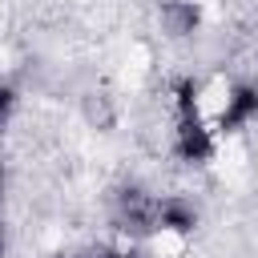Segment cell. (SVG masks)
Returning <instances> with one entry per match:
<instances>
[{"label":"cell","mask_w":258,"mask_h":258,"mask_svg":"<svg viewBox=\"0 0 258 258\" xmlns=\"http://www.w3.org/2000/svg\"><path fill=\"white\" fill-rule=\"evenodd\" d=\"M0 185H4V169H0ZM0 254H4V238H0Z\"/></svg>","instance_id":"6da1fadb"}]
</instances>
